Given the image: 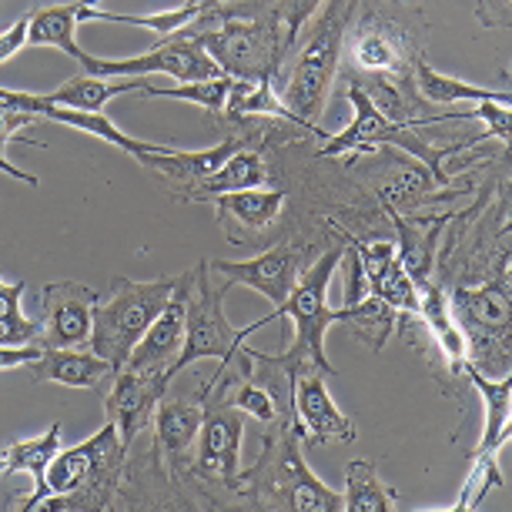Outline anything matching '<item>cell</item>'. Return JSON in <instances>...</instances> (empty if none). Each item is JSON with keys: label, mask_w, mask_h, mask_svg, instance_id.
I'll return each instance as SVG.
<instances>
[{"label": "cell", "mask_w": 512, "mask_h": 512, "mask_svg": "<svg viewBox=\"0 0 512 512\" xmlns=\"http://www.w3.org/2000/svg\"><path fill=\"white\" fill-rule=\"evenodd\" d=\"M302 429L298 422H272L262 432V456L251 469H241L238 492L262 506L302 509V512H342V492L328 489L308 469L302 456Z\"/></svg>", "instance_id": "1"}, {"label": "cell", "mask_w": 512, "mask_h": 512, "mask_svg": "<svg viewBox=\"0 0 512 512\" xmlns=\"http://www.w3.org/2000/svg\"><path fill=\"white\" fill-rule=\"evenodd\" d=\"M359 0H325L322 17L312 24V31L298 47V57L292 71L285 77V88L278 91L295 118V128L325 141L322 114L328 108V91L338 74V61H342L345 34L355 21Z\"/></svg>", "instance_id": "2"}, {"label": "cell", "mask_w": 512, "mask_h": 512, "mask_svg": "<svg viewBox=\"0 0 512 512\" xmlns=\"http://www.w3.org/2000/svg\"><path fill=\"white\" fill-rule=\"evenodd\" d=\"M124 442L118 429L104 419V425L88 442L71 449H57L47 466L44 492L37 506L47 509H108L124 469Z\"/></svg>", "instance_id": "3"}, {"label": "cell", "mask_w": 512, "mask_h": 512, "mask_svg": "<svg viewBox=\"0 0 512 512\" xmlns=\"http://www.w3.org/2000/svg\"><path fill=\"white\" fill-rule=\"evenodd\" d=\"M195 41L235 81H278L288 54L285 34L272 14V0H248L238 14L201 31Z\"/></svg>", "instance_id": "4"}, {"label": "cell", "mask_w": 512, "mask_h": 512, "mask_svg": "<svg viewBox=\"0 0 512 512\" xmlns=\"http://www.w3.org/2000/svg\"><path fill=\"white\" fill-rule=\"evenodd\" d=\"M449 312L466 338V369L492 379L509 375V258H499L492 282L456 288Z\"/></svg>", "instance_id": "5"}, {"label": "cell", "mask_w": 512, "mask_h": 512, "mask_svg": "<svg viewBox=\"0 0 512 512\" xmlns=\"http://www.w3.org/2000/svg\"><path fill=\"white\" fill-rule=\"evenodd\" d=\"M178 288V278H151V282H131L118 278L108 295L98 298L94 305V325L88 349L111 362L114 369H124L134 345L148 332L151 322L164 312Z\"/></svg>", "instance_id": "6"}, {"label": "cell", "mask_w": 512, "mask_h": 512, "mask_svg": "<svg viewBox=\"0 0 512 512\" xmlns=\"http://www.w3.org/2000/svg\"><path fill=\"white\" fill-rule=\"evenodd\" d=\"M345 258V245L335 241L332 248L318 251L312 258V265L305 268L302 278L295 282L292 295L285 298L282 308H275L272 322L278 318H292L295 325V345L285 349L282 355L295 365L298 372L302 369H322L325 375H335L332 362L325 355V332L332 325V305H328V288H332V278L338 272Z\"/></svg>", "instance_id": "7"}, {"label": "cell", "mask_w": 512, "mask_h": 512, "mask_svg": "<svg viewBox=\"0 0 512 512\" xmlns=\"http://www.w3.org/2000/svg\"><path fill=\"white\" fill-rule=\"evenodd\" d=\"M231 282L215 285L211 278V262H198L188 272V292H185V345L175 362V372H185L188 365L201 359L225 362L228 355H235L241 345L248 342V335H255L258 328L272 322V315L258 318L245 328H235L225 315V295Z\"/></svg>", "instance_id": "8"}, {"label": "cell", "mask_w": 512, "mask_h": 512, "mask_svg": "<svg viewBox=\"0 0 512 512\" xmlns=\"http://www.w3.org/2000/svg\"><path fill=\"white\" fill-rule=\"evenodd\" d=\"M349 101H352V111H355L352 124L318 144V158H345V154H359V151L399 148L405 154H412L415 161H422L425 168L436 175V181L442 188L449 185V175L442 171V161H446L449 154H456L459 148H436V144H429L422 138L419 128L389 121L372 104L369 94L359 88V81L349 84Z\"/></svg>", "instance_id": "9"}, {"label": "cell", "mask_w": 512, "mask_h": 512, "mask_svg": "<svg viewBox=\"0 0 512 512\" xmlns=\"http://www.w3.org/2000/svg\"><path fill=\"white\" fill-rule=\"evenodd\" d=\"M198 399H201V405H205V415H201L191 472L201 479H208V482H221V486L238 492L245 412L235 409L228 395L221 392L218 385H211V379L201 382Z\"/></svg>", "instance_id": "10"}, {"label": "cell", "mask_w": 512, "mask_h": 512, "mask_svg": "<svg viewBox=\"0 0 512 512\" xmlns=\"http://www.w3.org/2000/svg\"><path fill=\"white\" fill-rule=\"evenodd\" d=\"M84 74L98 77H151V74H168L175 81H205V77H218L221 67L211 61L201 41L188 34H168L158 47L134 57H81Z\"/></svg>", "instance_id": "11"}, {"label": "cell", "mask_w": 512, "mask_h": 512, "mask_svg": "<svg viewBox=\"0 0 512 512\" xmlns=\"http://www.w3.org/2000/svg\"><path fill=\"white\" fill-rule=\"evenodd\" d=\"M318 251L312 245H278L268 248L262 255L245 258V262H225L215 258L211 272L221 275L231 285H248L258 295H265L275 308L285 305V298L292 295L295 282L302 278V272L312 265V258Z\"/></svg>", "instance_id": "12"}, {"label": "cell", "mask_w": 512, "mask_h": 512, "mask_svg": "<svg viewBox=\"0 0 512 512\" xmlns=\"http://www.w3.org/2000/svg\"><path fill=\"white\" fill-rule=\"evenodd\" d=\"M101 292L81 282H51L41 288V349H77L88 345L94 325V305Z\"/></svg>", "instance_id": "13"}, {"label": "cell", "mask_w": 512, "mask_h": 512, "mask_svg": "<svg viewBox=\"0 0 512 512\" xmlns=\"http://www.w3.org/2000/svg\"><path fill=\"white\" fill-rule=\"evenodd\" d=\"M175 382L164 372H131L121 369L104 395V419H108L124 442V449L134 446L141 429H148L158 402L168 395V385Z\"/></svg>", "instance_id": "14"}, {"label": "cell", "mask_w": 512, "mask_h": 512, "mask_svg": "<svg viewBox=\"0 0 512 512\" xmlns=\"http://www.w3.org/2000/svg\"><path fill=\"white\" fill-rule=\"evenodd\" d=\"M335 231L338 241H345L362 262L365 282H369V292L379 295L382 302H389L399 315H415L419 312V288H415L412 275L405 272V265L399 262V251H395V241H365L349 235L345 228H338L335 221L328 225Z\"/></svg>", "instance_id": "15"}, {"label": "cell", "mask_w": 512, "mask_h": 512, "mask_svg": "<svg viewBox=\"0 0 512 512\" xmlns=\"http://www.w3.org/2000/svg\"><path fill=\"white\" fill-rule=\"evenodd\" d=\"M292 409L305 442H352L355 422L335 405L328 392V375L322 369H302L292 385Z\"/></svg>", "instance_id": "16"}, {"label": "cell", "mask_w": 512, "mask_h": 512, "mask_svg": "<svg viewBox=\"0 0 512 512\" xmlns=\"http://www.w3.org/2000/svg\"><path fill=\"white\" fill-rule=\"evenodd\" d=\"M185 292H188V272L178 275V288L171 295V302L164 305V312L154 318L148 332L141 335V342L134 345L124 369L131 372H164L175 379V362L185 345Z\"/></svg>", "instance_id": "17"}, {"label": "cell", "mask_w": 512, "mask_h": 512, "mask_svg": "<svg viewBox=\"0 0 512 512\" xmlns=\"http://www.w3.org/2000/svg\"><path fill=\"white\" fill-rule=\"evenodd\" d=\"M201 415H205V405L198 395L195 399H161L154 409V449L171 476L191 472Z\"/></svg>", "instance_id": "18"}, {"label": "cell", "mask_w": 512, "mask_h": 512, "mask_svg": "<svg viewBox=\"0 0 512 512\" xmlns=\"http://www.w3.org/2000/svg\"><path fill=\"white\" fill-rule=\"evenodd\" d=\"M148 81L144 77H98V74H74L67 77L61 88L47 94H31V91H7L0 88L7 101L17 108H31V104H57V108H77V111H101L104 104L121 98V94L144 91Z\"/></svg>", "instance_id": "19"}, {"label": "cell", "mask_w": 512, "mask_h": 512, "mask_svg": "<svg viewBox=\"0 0 512 512\" xmlns=\"http://www.w3.org/2000/svg\"><path fill=\"white\" fill-rule=\"evenodd\" d=\"M389 221L395 225V251H399V262L405 265V272L412 275L415 288L436 282V248L442 238V228L449 225V215H405V211L385 208Z\"/></svg>", "instance_id": "20"}, {"label": "cell", "mask_w": 512, "mask_h": 512, "mask_svg": "<svg viewBox=\"0 0 512 512\" xmlns=\"http://www.w3.org/2000/svg\"><path fill=\"white\" fill-rule=\"evenodd\" d=\"M285 191L282 188H245V191H228V195L211 198L218 211V225L231 238V245H241L255 231L272 228L278 215L285 208Z\"/></svg>", "instance_id": "21"}, {"label": "cell", "mask_w": 512, "mask_h": 512, "mask_svg": "<svg viewBox=\"0 0 512 512\" xmlns=\"http://www.w3.org/2000/svg\"><path fill=\"white\" fill-rule=\"evenodd\" d=\"M98 0H71V4H54L41 7L31 14V31H27V47H57L71 61L81 64V57L88 54L77 44V27L81 21H104Z\"/></svg>", "instance_id": "22"}, {"label": "cell", "mask_w": 512, "mask_h": 512, "mask_svg": "<svg viewBox=\"0 0 512 512\" xmlns=\"http://www.w3.org/2000/svg\"><path fill=\"white\" fill-rule=\"evenodd\" d=\"M27 372L34 375V382H54L64 389H101L118 375V369L101 355L77 349H41V355L27 365Z\"/></svg>", "instance_id": "23"}, {"label": "cell", "mask_w": 512, "mask_h": 512, "mask_svg": "<svg viewBox=\"0 0 512 512\" xmlns=\"http://www.w3.org/2000/svg\"><path fill=\"white\" fill-rule=\"evenodd\" d=\"M268 178H272V171H268V164L262 161V154L238 148L218 171L191 181V185H181L185 188L181 191V198L185 201H211L218 195H228V191L268 188Z\"/></svg>", "instance_id": "24"}, {"label": "cell", "mask_w": 512, "mask_h": 512, "mask_svg": "<svg viewBox=\"0 0 512 512\" xmlns=\"http://www.w3.org/2000/svg\"><path fill=\"white\" fill-rule=\"evenodd\" d=\"M462 375L472 382V389L482 395V405H486V429H482L479 446L469 456H496L512 436V375L492 379V375H482L476 369H466Z\"/></svg>", "instance_id": "25"}, {"label": "cell", "mask_w": 512, "mask_h": 512, "mask_svg": "<svg viewBox=\"0 0 512 512\" xmlns=\"http://www.w3.org/2000/svg\"><path fill=\"white\" fill-rule=\"evenodd\" d=\"M238 148H241L238 138H225L221 144H215V148H205V151H178V148H171V144H164V148H158L154 154H144L141 164L158 171L164 178H171L175 188H181V185H191V181L211 175V171H218Z\"/></svg>", "instance_id": "26"}, {"label": "cell", "mask_w": 512, "mask_h": 512, "mask_svg": "<svg viewBox=\"0 0 512 512\" xmlns=\"http://www.w3.org/2000/svg\"><path fill=\"white\" fill-rule=\"evenodd\" d=\"M27 111L37 114L41 121H57V124H67V128H77L84 134H94L98 141H108L118 151L134 154L138 161L144 158V154H154L158 148H164V144L138 141V138H131V134H124L104 111H77V108H57V104H31Z\"/></svg>", "instance_id": "27"}, {"label": "cell", "mask_w": 512, "mask_h": 512, "mask_svg": "<svg viewBox=\"0 0 512 512\" xmlns=\"http://www.w3.org/2000/svg\"><path fill=\"white\" fill-rule=\"evenodd\" d=\"M425 322V328L432 332V338L439 342L442 355L449 362V372L452 375H462L466 372V338H462L456 318L449 312V295L442 292L436 282L422 285L419 288V312H415Z\"/></svg>", "instance_id": "28"}, {"label": "cell", "mask_w": 512, "mask_h": 512, "mask_svg": "<svg viewBox=\"0 0 512 512\" xmlns=\"http://www.w3.org/2000/svg\"><path fill=\"white\" fill-rule=\"evenodd\" d=\"M332 325L352 328L372 352H382L392 332L399 328V312L389 302H382L379 295L369 292L359 302H345L342 308H332Z\"/></svg>", "instance_id": "29"}, {"label": "cell", "mask_w": 512, "mask_h": 512, "mask_svg": "<svg viewBox=\"0 0 512 512\" xmlns=\"http://www.w3.org/2000/svg\"><path fill=\"white\" fill-rule=\"evenodd\" d=\"M412 74H415V81H412L415 91L429 104H502V108L512 104L509 91L476 88V84H469V81H459V77L436 71V67H429L425 61H415Z\"/></svg>", "instance_id": "30"}, {"label": "cell", "mask_w": 512, "mask_h": 512, "mask_svg": "<svg viewBox=\"0 0 512 512\" xmlns=\"http://www.w3.org/2000/svg\"><path fill=\"white\" fill-rule=\"evenodd\" d=\"M61 429H64V425L54 422L44 436L21 439V442H14V446L4 452L7 472H27V476L34 479V492L21 502V509H37V502H41L47 466H51V459L57 456V449H61Z\"/></svg>", "instance_id": "31"}, {"label": "cell", "mask_w": 512, "mask_h": 512, "mask_svg": "<svg viewBox=\"0 0 512 512\" xmlns=\"http://www.w3.org/2000/svg\"><path fill=\"white\" fill-rule=\"evenodd\" d=\"M345 509L352 512H392L399 509L395 492L379 479V472L369 459H355L345 469V492H342Z\"/></svg>", "instance_id": "32"}, {"label": "cell", "mask_w": 512, "mask_h": 512, "mask_svg": "<svg viewBox=\"0 0 512 512\" xmlns=\"http://www.w3.org/2000/svg\"><path fill=\"white\" fill-rule=\"evenodd\" d=\"M225 114L228 118H282V121H292V111L288 104L282 101L278 94L275 81H235L228 91V104H225Z\"/></svg>", "instance_id": "33"}, {"label": "cell", "mask_w": 512, "mask_h": 512, "mask_svg": "<svg viewBox=\"0 0 512 512\" xmlns=\"http://www.w3.org/2000/svg\"><path fill=\"white\" fill-rule=\"evenodd\" d=\"M442 185L436 181V175H432L429 168H425L422 161H405L399 168L392 171L389 178L382 181L379 188V198L385 208H395V211H405L409 205H415V201L429 198L432 191H439Z\"/></svg>", "instance_id": "34"}, {"label": "cell", "mask_w": 512, "mask_h": 512, "mask_svg": "<svg viewBox=\"0 0 512 512\" xmlns=\"http://www.w3.org/2000/svg\"><path fill=\"white\" fill-rule=\"evenodd\" d=\"M27 282H4L0 278V345H37L41 322L21 312Z\"/></svg>", "instance_id": "35"}, {"label": "cell", "mask_w": 512, "mask_h": 512, "mask_svg": "<svg viewBox=\"0 0 512 512\" xmlns=\"http://www.w3.org/2000/svg\"><path fill=\"white\" fill-rule=\"evenodd\" d=\"M231 84H235V77L218 74V77H205V81H181L175 88H154V84H148L144 94H148V98L191 101V104H198V108H205L208 114H225Z\"/></svg>", "instance_id": "36"}, {"label": "cell", "mask_w": 512, "mask_h": 512, "mask_svg": "<svg viewBox=\"0 0 512 512\" xmlns=\"http://www.w3.org/2000/svg\"><path fill=\"white\" fill-rule=\"evenodd\" d=\"M355 61L372 74H405V54L395 37L385 31H369L355 41Z\"/></svg>", "instance_id": "37"}, {"label": "cell", "mask_w": 512, "mask_h": 512, "mask_svg": "<svg viewBox=\"0 0 512 512\" xmlns=\"http://www.w3.org/2000/svg\"><path fill=\"white\" fill-rule=\"evenodd\" d=\"M492 489H502V472L496 466V456H472V469L466 482H462V492L452 509H476Z\"/></svg>", "instance_id": "38"}, {"label": "cell", "mask_w": 512, "mask_h": 512, "mask_svg": "<svg viewBox=\"0 0 512 512\" xmlns=\"http://www.w3.org/2000/svg\"><path fill=\"white\" fill-rule=\"evenodd\" d=\"M318 7H322V0H272V14L278 27H282L288 51H292L295 41L302 37L305 24L318 14Z\"/></svg>", "instance_id": "39"}, {"label": "cell", "mask_w": 512, "mask_h": 512, "mask_svg": "<svg viewBox=\"0 0 512 512\" xmlns=\"http://www.w3.org/2000/svg\"><path fill=\"white\" fill-rule=\"evenodd\" d=\"M37 121H41L37 114L17 108V104H11V101L4 98V94H0V151H4L11 141H21L24 138L21 131L34 128Z\"/></svg>", "instance_id": "40"}, {"label": "cell", "mask_w": 512, "mask_h": 512, "mask_svg": "<svg viewBox=\"0 0 512 512\" xmlns=\"http://www.w3.org/2000/svg\"><path fill=\"white\" fill-rule=\"evenodd\" d=\"M462 118H476L486 124L489 138H496L502 144H509L512 134V111L502 108V104H476L472 111H462Z\"/></svg>", "instance_id": "41"}, {"label": "cell", "mask_w": 512, "mask_h": 512, "mask_svg": "<svg viewBox=\"0 0 512 512\" xmlns=\"http://www.w3.org/2000/svg\"><path fill=\"white\" fill-rule=\"evenodd\" d=\"M27 31H31V14L17 17V21L7 27V31H0V64L11 61L27 47Z\"/></svg>", "instance_id": "42"}, {"label": "cell", "mask_w": 512, "mask_h": 512, "mask_svg": "<svg viewBox=\"0 0 512 512\" xmlns=\"http://www.w3.org/2000/svg\"><path fill=\"white\" fill-rule=\"evenodd\" d=\"M41 355V345H0V369H21Z\"/></svg>", "instance_id": "43"}, {"label": "cell", "mask_w": 512, "mask_h": 512, "mask_svg": "<svg viewBox=\"0 0 512 512\" xmlns=\"http://www.w3.org/2000/svg\"><path fill=\"white\" fill-rule=\"evenodd\" d=\"M0 175H7V178H14V181H24V185H37V175H27V171L17 168L14 161H7L4 151H0Z\"/></svg>", "instance_id": "44"}, {"label": "cell", "mask_w": 512, "mask_h": 512, "mask_svg": "<svg viewBox=\"0 0 512 512\" xmlns=\"http://www.w3.org/2000/svg\"><path fill=\"white\" fill-rule=\"evenodd\" d=\"M191 4H201V7H211V4H231V0H191Z\"/></svg>", "instance_id": "45"}, {"label": "cell", "mask_w": 512, "mask_h": 512, "mask_svg": "<svg viewBox=\"0 0 512 512\" xmlns=\"http://www.w3.org/2000/svg\"><path fill=\"white\" fill-rule=\"evenodd\" d=\"M0 472H7V459L4 456H0Z\"/></svg>", "instance_id": "46"}]
</instances>
